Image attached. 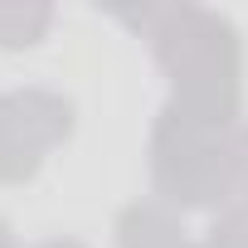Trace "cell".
<instances>
[]
</instances>
